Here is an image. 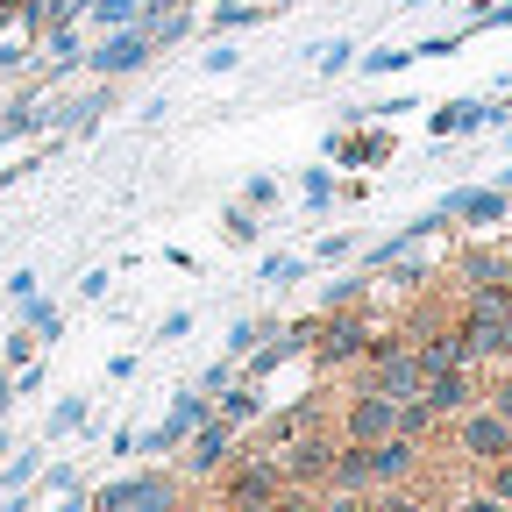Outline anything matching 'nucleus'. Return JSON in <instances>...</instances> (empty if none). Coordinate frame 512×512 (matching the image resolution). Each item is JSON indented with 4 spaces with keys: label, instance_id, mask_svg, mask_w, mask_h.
I'll return each mask as SVG.
<instances>
[{
    "label": "nucleus",
    "instance_id": "f257e3e1",
    "mask_svg": "<svg viewBox=\"0 0 512 512\" xmlns=\"http://www.w3.org/2000/svg\"><path fill=\"white\" fill-rule=\"evenodd\" d=\"M93 512H178V477H171V470L121 477V484L93 491Z\"/></svg>",
    "mask_w": 512,
    "mask_h": 512
},
{
    "label": "nucleus",
    "instance_id": "f03ea898",
    "mask_svg": "<svg viewBox=\"0 0 512 512\" xmlns=\"http://www.w3.org/2000/svg\"><path fill=\"white\" fill-rule=\"evenodd\" d=\"M420 363H413V349L406 342H392V335H370V392H384V399H420Z\"/></svg>",
    "mask_w": 512,
    "mask_h": 512
},
{
    "label": "nucleus",
    "instance_id": "7ed1b4c3",
    "mask_svg": "<svg viewBox=\"0 0 512 512\" xmlns=\"http://www.w3.org/2000/svg\"><path fill=\"white\" fill-rule=\"evenodd\" d=\"M150 57H157L150 29H107V36H100V43L86 50V64H93L100 79H136V72H143Z\"/></svg>",
    "mask_w": 512,
    "mask_h": 512
},
{
    "label": "nucleus",
    "instance_id": "20e7f679",
    "mask_svg": "<svg viewBox=\"0 0 512 512\" xmlns=\"http://www.w3.org/2000/svg\"><path fill=\"white\" fill-rule=\"evenodd\" d=\"M306 349H313L320 363L335 370V363H356V356H370V328H363L356 313H349V320H342V313H328V320H313V342H306Z\"/></svg>",
    "mask_w": 512,
    "mask_h": 512
},
{
    "label": "nucleus",
    "instance_id": "39448f33",
    "mask_svg": "<svg viewBox=\"0 0 512 512\" xmlns=\"http://www.w3.org/2000/svg\"><path fill=\"white\" fill-rule=\"evenodd\" d=\"M278 470H285V484H328V470H335V441H320L313 427L292 434L285 456H278Z\"/></svg>",
    "mask_w": 512,
    "mask_h": 512
},
{
    "label": "nucleus",
    "instance_id": "423d86ee",
    "mask_svg": "<svg viewBox=\"0 0 512 512\" xmlns=\"http://www.w3.org/2000/svg\"><path fill=\"white\" fill-rule=\"evenodd\" d=\"M207 413H214V406H207L200 392H178V399H171V413H164V427H150V434H143L136 448H150V456H171V448H178V441H185L192 427H200Z\"/></svg>",
    "mask_w": 512,
    "mask_h": 512
},
{
    "label": "nucleus",
    "instance_id": "0eeeda50",
    "mask_svg": "<svg viewBox=\"0 0 512 512\" xmlns=\"http://www.w3.org/2000/svg\"><path fill=\"white\" fill-rule=\"evenodd\" d=\"M349 441H384V434H399V399H384V392H363L342 420Z\"/></svg>",
    "mask_w": 512,
    "mask_h": 512
},
{
    "label": "nucleus",
    "instance_id": "6e6552de",
    "mask_svg": "<svg viewBox=\"0 0 512 512\" xmlns=\"http://www.w3.org/2000/svg\"><path fill=\"white\" fill-rule=\"evenodd\" d=\"M463 456H477V463H505V456H512V420H498V413H470V420H463Z\"/></svg>",
    "mask_w": 512,
    "mask_h": 512
},
{
    "label": "nucleus",
    "instance_id": "1a4fd4ad",
    "mask_svg": "<svg viewBox=\"0 0 512 512\" xmlns=\"http://www.w3.org/2000/svg\"><path fill=\"white\" fill-rule=\"evenodd\" d=\"M470 335L463 328H441V335H427L420 349H413V363H420V377H441V370H470Z\"/></svg>",
    "mask_w": 512,
    "mask_h": 512
},
{
    "label": "nucleus",
    "instance_id": "9d476101",
    "mask_svg": "<svg viewBox=\"0 0 512 512\" xmlns=\"http://www.w3.org/2000/svg\"><path fill=\"white\" fill-rule=\"evenodd\" d=\"M363 463H370V484H392L413 470V434H384V441H363Z\"/></svg>",
    "mask_w": 512,
    "mask_h": 512
},
{
    "label": "nucleus",
    "instance_id": "9b49d317",
    "mask_svg": "<svg viewBox=\"0 0 512 512\" xmlns=\"http://www.w3.org/2000/svg\"><path fill=\"white\" fill-rule=\"evenodd\" d=\"M228 498H285V470L271 456H256V463L228 470Z\"/></svg>",
    "mask_w": 512,
    "mask_h": 512
},
{
    "label": "nucleus",
    "instance_id": "f8f14e48",
    "mask_svg": "<svg viewBox=\"0 0 512 512\" xmlns=\"http://www.w3.org/2000/svg\"><path fill=\"white\" fill-rule=\"evenodd\" d=\"M185 441H192V470H221V463H228V441H235V427L207 413V420H200V427H192Z\"/></svg>",
    "mask_w": 512,
    "mask_h": 512
},
{
    "label": "nucleus",
    "instance_id": "ddd939ff",
    "mask_svg": "<svg viewBox=\"0 0 512 512\" xmlns=\"http://www.w3.org/2000/svg\"><path fill=\"white\" fill-rule=\"evenodd\" d=\"M420 392H427L434 413H463V406H470V370H441V377L420 384Z\"/></svg>",
    "mask_w": 512,
    "mask_h": 512
},
{
    "label": "nucleus",
    "instance_id": "4468645a",
    "mask_svg": "<svg viewBox=\"0 0 512 512\" xmlns=\"http://www.w3.org/2000/svg\"><path fill=\"white\" fill-rule=\"evenodd\" d=\"M441 214H463V221H477V228H491L498 214H505V192H456Z\"/></svg>",
    "mask_w": 512,
    "mask_h": 512
},
{
    "label": "nucleus",
    "instance_id": "2eb2a0df",
    "mask_svg": "<svg viewBox=\"0 0 512 512\" xmlns=\"http://www.w3.org/2000/svg\"><path fill=\"white\" fill-rule=\"evenodd\" d=\"M214 420H228V427H249V420H256V392H249V384H235V392L221 384V399H214Z\"/></svg>",
    "mask_w": 512,
    "mask_h": 512
},
{
    "label": "nucleus",
    "instance_id": "dca6fc26",
    "mask_svg": "<svg viewBox=\"0 0 512 512\" xmlns=\"http://www.w3.org/2000/svg\"><path fill=\"white\" fill-rule=\"evenodd\" d=\"M93 22L100 29H136L143 22V0H93Z\"/></svg>",
    "mask_w": 512,
    "mask_h": 512
},
{
    "label": "nucleus",
    "instance_id": "f3484780",
    "mask_svg": "<svg viewBox=\"0 0 512 512\" xmlns=\"http://www.w3.org/2000/svg\"><path fill=\"white\" fill-rule=\"evenodd\" d=\"M221 235H228L235 249H249L256 235H264V228H256V207H228V214H221Z\"/></svg>",
    "mask_w": 512,
    "mask_h": 512
},
{
    "label": "nucleus",
    "instance_id": "a211bd4d",
    "mask_svg": "<svg viewBox=\"0 0 512 512\" xmlns=\"http://www.w3.org/2000/svg\"><path fill=\"white\" fill-rule=\"evenodd\" d=\"M36 342H43V335H36V328H29V320H22V328H15V335H8V342H0V363H8V370H22V363H29V356H36Z\"/></svg>",
    "mask_w": 512,
    "mask_h": 512
},
{
    "label": "nucleus",
    "instance_id": "6ab92c4d",
    "mask_svg": "<svg viewBox=\"0 0 512 512\" xmlns=\"http://www.w3.org/2000/svg\"><path fill=\"white\" fill-rule=\"evenodd\" d=\"M264 335H271V320H235V328H228V356H256Z\"/></svg>",
    "mask_w": 512,
    "mask_h": 512
},
{
    "label": "nucleus",
    "instance_id": "aec40b11",
    "mask_svg": "<svg viewBox=\"0 0 512 512\" xmlns=\"http://www.w3.org/2000/svg\"><path fill=\"white\" fill-rule=\"evenodd\" d=\"M477 121H484V107H470V100H456V107H441V114H434L441 136H456V128H477Z\"/></svg>",
    "mask_w": 512,
    "mask_h": 512
},
{
    "label": "nucleus",
    "instance_id": "412c9836",
    "mask_svg": "<svg viewBox=\"0 0 512 512\" xmlns=\"http://www.w3.org/2000/svg\"><path fill=\"white\" fill-rule=\"evenodd\" d=\"M100 114H107V93H93V100H79V107H64V128H72V136H86Z\"/></svg>",
    "mask_w": 512,
    "mask_h": 512
},
{
    "label": "nucleus",
    "instance_id": "4be33fe9",
    "mask_svg": "<svg viewBox=\"0 0 512 512\" xmlns=\"http://www.w3.org/2000/svg\"><path fill=\"white\" fill-rule=\"evenodd\" d=\"M86 427V399H57V413H50V434H79Z\"/></svg>",
    "mask_w": 512,
    "mask_h": 512
},
{
    "label": "nucleus",
    "instance_id": "5701e85b",
    "mask_svg": "<svg viewBox=\"0 0 512 512\" xmlns=\"http://www.w3.org/2000/svg\"><path fill=\"white\" fill-rule=\"evenodd\" d=\"M29 128H36V107H29V100H15L8 114H0V143H8V136H29Z\"/></svg>",
    "mask_w": 512,
    "mask_h": 512
},
{
    "label": "nucleus",
    "instance_id": "b1692460",
    "mask_svg": "<svg viewBox=\"0 0 512 512\" xmlns=\"http://www.w3.org/2000/svg\"><path fill=\"white\" fill-rule=\"evenodd\" d=\"M299 192H306V207H328V200H335V178H328V171H306Z\"/></svg>",
    "mask_w": 512,
    "mask_h": 512
},
{
    "label": "nucleus",
    "instance_id": "393cba45",
    "mask_svg": "<svg viewBox=\"0 0 512 512\" xmlns=\"http://www.w3.org/2000/svg\"><path fill=\"white\" fill-rule=\"evenodd\" d=\"M22 306H29V328L36 335H57V306H43V299H22Z\"/></svg>",
    "mask_w": 512,
    "mask_h": 512
},
{
    "label": "nucleus",
    "instance_id": "a878e982",
    "mask_svg": "<svg viewBox=\"0 0 512 512\" xmlns=\"http://www.w3.org/2000/svg\"><path fill=\"white\" fill-rule=\"evenodd\" d=\"M228 512H285V498H228Z\"/></svg>",
    "mask_w": 512,
    "mask_h": 512
},
{
    "label": "nucleus",
    "instance_id": "bb28decb",
    "mask_svg": "<svg viewBox=\"0 0 512 512\" xmlns=\"http://www.w3.org/2000/svg\"><path fill=\"white\" fill-rule=\"evenodd\" d=\"M349 57H356L349 43H328V50H320V72H342V64H349Z\"/></svg>",
    "mask_w": 512,
    "mask_h": 512
},
{
    "label": "nucleus",
    "instance_id": "cd10ccee",
    "mask_svg": "<svg viewBox=\"0 0 512 512\" xmlns=\"http://www.w3.org/2000/svg\"><path fill=\"white\" fill-rule=\"evenodd\" d=\"M157 335H164V342H185V335H192V313H171V320H164Z\"/></svg>",
    "mask_w": 512,
    "mask_h": 512
},
{
    "label": "nucleus",
    "instance_id": "c85d7f7f",
    "mask_svg": "<svg viewBox=\"0 0 512 512\" xmlns=\"http://www.w3.org/2000/svg\"><path fill=\"white\" fill-rule=\"evenodd\" d=\"M29 477H36V456H15V463H8V484H15V491H22V484H29Z\"/></svg>",
    "mask_w": 512,
    "mask_h": 512
},
{
    "label": "nucleus",
    "instance_id": "c756f323",
    "mask_svg": "<svg viewBox=\"0 0 512 512\" xmlns=\"http://www.w3.org/2000/svg\"><path fill=\"white\" fill-rule=\"evenodd\" d=\"M491 413H498V420H512V377H505L498 392H491Z\"/></svg>",
    "mask_w": 512,
    "mask_h": 512
},
{
    "label": "nucleus",
    "instance_id": "7c9ffc66",
    "mask_svg": "<svg viewBox=\"0 0 512 512\" xmlns=\"http://www.w3.org/2000/svg\"><path fill=\"white\" fill-rule=\"evenodd\" d=\"M15 406V377H8V363H0V413Z\"/></svg>",
    "mask_w": 512,
    "mask_h": 512
},
{
    "label": "nucleus",
    "instance_id": "2f4dec72",
    "mask_svg": "<svg viewBox=\"0 0 512 512\" xmlns=\"http://www.w3.org/2000/svg\"><path fill=\"white\" fill-rule=\"evenodd\" d=\"M57 512H93V498H64V505H57Z\"/></svg>",
    "mask_w": 512,
    "mask_h": 512
},
{
    "label": "nucleus",
    "instance_id": "473e14b6",
    "mask_svg": "<svg viewBox=\"0 0 512 512\" xmlns=\"http://www.w3.org/2000/svg\"><path fill=\"white\" fill-rule=\"evenodd\" d=\"M498 498H512V463H505V470H498Z\"/></svg>",
    "mask_w": 512,
    "mask_h": 512
},
{
    "label": "nucleus",
    "instance_id": "72a5a7b5",
    "mask_svg": "<svg viewBox=\"0 0 512 512\" xmlns=\"http://www.w3.org/2000/svg\"><path fill=\"white\" fill-rule=\"evenodd\" d=\"M22 8H29V0H0V15H22Z\"/></svg>",
    "mask_w": 512,
    "mask_h": 512
},
{
    "label": "nucleus",
    "instance_id": "f704fd0d",
    "mask_svg": "<svg viewBox=\"0 0 512 512\" xmlns=\"http://www.w3.org/2000/svg\"><path fill=\"white\" fill-rule=\"evenodd\" d=\"M285 512H328V505H285Z\"/></svg>",
    "mask_w": 512,
    "mask_h": 512
},
{
    "label": "nucleus",
    "instance_id": "c9c22d12",
    "mask_svg": "<svg viewBox=\"0 0 512 512\" xmlns=\"http://www.w3.org/2000/svg\"><path fill=\"white\" fill-rule=\"evenodd\" d=\"M271 8H278V0H271Z\"/></svg>",
    "mask_w": 512,
    "mask_h": 512
}]
</instances>
